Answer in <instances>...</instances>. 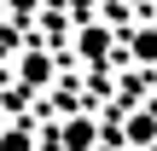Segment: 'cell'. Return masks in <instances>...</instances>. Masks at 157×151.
Returning a JSON list of instances; mask_svg holds the SVG:
<instances>
[{"instance_id":"obj_6","label":"cell","mask_w":157,"mask_h":151,"mask_svg":"<svg viewBox=\"0 0 157 151\" xmlns=\"http://www.w3.org/2000/svg\"><path fill=\"white\" fill-rule=\"evenodd\" d=\"M35 6H41V0H6V12H12V17H35Z\"/></svg>"},{"instance_id":"obj_3","label":"cell","mask_w":157,"mask_h":151,"mask_svg":"<svg viewBox=\"0 0 157 151\" xmlns=\"http://www.w3.org/2000/svg\"><path fill=\"white\" fill-rule=\"evenodd\" d=\"M93 145V122H70L64 128V151H87Z\"/></svg>"},{"instance_id":"obj_5","label":"cell","mask_w":157,"mask_h":151,"mask_svg":"<svg viewBox=\"0 0 157 151\" xmlns=\"http://www.w3.org/2000/svg\"><path fill=\"white\" fill-rule=\"evenodd\" d=\"M128 134H134V145H151V134H157V116H134V122H128Z\"/></svg>"},{"instance_id":"obj_2","label":"cell","mask_w":157,"mask_h":151,"mask_svg":"<svg viewBox=\"0 0 157 151\" xmlns=\"http://www.w3.org/2000/svg\"><path fill=\"white\" fill-rule=\"evenodd\" d=\"M17 76H23V87H47V81H52V58H47V52H23Z\"/></svg>"},{"instance_id":"obj_1","label":"cell","mask_w":157,"mask_h":151,"mask_svg":"<svg viewBox=\"0 0 157 151\" xmlns=\"http://www.w3.org/2000/svg\"><path fill=\"white\" fill-rule=\"evenodd\" d=\"M76 41H82V58H105V52H111V29H105V23H93V17L82 23V35H76Z\"/></svg>"},{"instance_id":"obj_4","label":"cell","mask_w":157,"mask_h":151,"mask_svg":"<svg viewBox=\"0 0 157 151\" xmlns=\"http://www.w3.org/2000/svg\"><path fill=\"white\" fill-rule=\"evenodd\" d=\"M0 151H35V134H29V128H6Z\"/></svg>"},{"instance_id":"obj_7","label":"cell","mask_w":157,"mask_h":151,"mask_svg":"<svg viewBox=\"0 0 157 151\" xmlns=\"http://www.w3.org/2000/svg\"><path fill=\"white\" fill-rule=\"evenodd\" d=\"M128 6H146V0H122V12H128Z\"/></svg>"}]
</instances>
